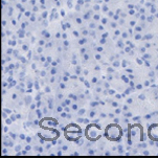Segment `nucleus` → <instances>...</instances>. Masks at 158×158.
<instances>
[{"label": "nucleus", "mask_w": 158, "mask_h": 158, "mask_svg": "<svg viewBox=\"0 0 158 158\" xmlns=\"http://www.w3.org/2000/svg\"><path fill=\"white\" fill-rule=\"evenodd\" d=\"M135 38H136V39H139V38H140V35H137V36H136Z\"/></svg>", "instance_id": "obj_26"}, {"label": "nucleus", "mask_w": 158, "mask_h": 158, "mask_svg": "<svg viewBox=\"0 0 158 158\" xmlns=\"http://www.w3.org/2000/svg\"><path fill=\"white\" fill-rule=\"evenodd\" d=\"M107 10H108V7H107V6H104V12H107Z\"/></svg>", "instance_id": "obj_13"}, {"label": "nucleus", "mask_w": 158, "mask_h": 158, "mask_svg": "<svg viewBox=\"0 0 158 158\" xmlns=\"http://www.w3.org/2000/svg\"><path fill=\"white\" fill-rule=\"evenodd\" d=\"M111 26H112V27H113V28H115V27H116V24L112 23V24H111Z\"/></svg>", "instance_id": "obj_10"}, {"label": "nucleus", "mask_w": 158, "mask_h": 158, "mask_svg": "<svg viewBox=\"0 0 158 158\" xmlns=\"http://www.w3.org/2000/svg\"><path fill=\"white\" fill-rule=\"evenodd\" d=\"M84 3V1H83V0H79V4H83Z\"/></svg>", "instance_id": "obj_12"}, {"label": "nucleus", "mask_w": 158, "mask_h": 158, "mask_svg": "<svg viewBox=\"0 0 158 158\" xmlns=\"http://www.w3.org/2000/svg\"><path fill=\"white\" fill-rule=\"evenodd\" d=\"M144 85H146V86H149L150 83H149V82H146V83H144Z\"/></svg>", "instance_id": "obj_20"}, {"label": "nucleus", "mask_w": 158, "mask_h": 158, "mask_svg": "<svg viewBox=\"0 0 158 158\" xmlns=\"http://www.w3.org/2000/svg\"><path fill=\"white\" fill-rule=\"evenodd\" d=\"M85 113V110H84V109H82V110H80L79 111V114L80 115H82V114H84Z\"/></svg>", "instance_id": "obj_1"}, {"label": "nucleus", "mask_w": 158, "mask_h": 158, "mask_svg": "<svg viewBox=\"0 0 158 158\" xmlns=\"http://www.w3.org/2000/svg\"><path fill=\"white\" fill-rule=\"evenodd\" d=\"M20 138H21V139H25V135L21 134V135H20Z\"/></svg>", "instance_id": "obj_6"}, {"label": "nucleus", "mask_w": 158, "mask_h": 158, "mask_svg": "<svg viewBox=\"0 0 158 158\" xmlns=\"http://www.w3.org/2000/svg\"><path fill=\"white\" fill-rule=\"evenodd\" d=\"M98 19H100V16L95 15V16H94V20H98Z\"/></svg>", "instance_id": "obj_3"}, {"label": "nucleus", "mask_w": 158, "mask_h": 158, "mask_svg": "<svg viewBox=\"0 0 158 158\" xmlns=\"http://www.w3.org/2000/svg\"><path fill=\"white\" fill-rule=\"evenodd\" d=\"M132 102H133L132 100H128V104H131V103H132Z\"/></svg>", "instance_id": "obj_27"}, {"label": "nucleus", "mask_w": 158, "mask_h": 158, "mask_svg": "<svg viewBox=\"0 0 158 158\" xmlns=\"http://www.w3.org/2000/svg\"><path fill=\"white\" fill-rule=\"evenodd\" d=\"M31 21H35V17H34V16H33V17H31Z\"/></svg>", "instance_id": "obj_30"}, {"label": "nucleus", "mask_w": 158, "mask_h": 158, "mask_svg": "<svg viewBox=\"0 0 158 158\" xmlns=\"http://www.w3.org/2000/svg\"><path fill=\"white\" fill-rule=\"evenodd\" d=\"M123 37H124V38H127V37H128V35L126 34V33H124V34H123Z\"/></svg>", "instance_id": "obj_8"}, {"label": "nucleus", "mask_w": 158, "mask_h": 158, "mask_svg": "<svg viewBox=\"0 0 158 158\" xmlns=\"http://www.w3.org/2000/svg\"><path fill=\"white\" fill-rule=\"evenodd\" d=\"M148 21H150V22H152V21H153V17H149V18H148Z\"/></svg>", "instance_id": "obj_4"}, {"label": "nucleus", "mask_w": 158, "mask_h": 158, "mask_svg": "<svg viewBox=\"0 0 158 158\" xmlns=\"http://www.w3.org/2000/svg\"><path fill=\"white\" fill-rule=\"evenodd\" d=\"M79 43H80V44H81V45H82L83 43H84V40H81V41H80V42H79Z\"/></svg>", "instance_id": "obj_19"}, {"label": "nucleus", "mask_w": 158, "mask_h": 158, "mask_svg": "<svg viewBox=\"0 0 158 158\" xmlns=\"http://www.w3.org/2000/svg\"><path fill=\"white\" fill-rule=\"evenodd\" d=\"M156 69H157V70H158V65L156 66Z\"/></svg>", "instance_id": "obj_31"}, {"label": "nucleus", "mask_w": 158, "mask_h": 158, "mask_svg": "<svg viewBox=\"0 0 158 158\" xmlns=\"http://www.w3.org/2000/svg\"><path fill=\"white\" fill-rule=\"evenodd\" d=\"M60 86H61V88H65V85H64V84H61Z\"/></svg>", "instance_id": "obj_24"}, {"label": "nucleus", "mask_w": 158, "mask_h": 158, "mask_svg": "<svg viewBox=\"0 0 158 158\" xmlns=\"http://www.w3.org/2000/svg\"><path fill=\"white\" fill-rule=\"evenodd\" d=\"M43 43H44V41H43V40H42V41H40V42H39V44H40V45H43Z\"/></svg>", "instance_id": "obj_15"}, {"label": "nucleus", "mask_w": 158, "mask_h": 158, "mask_svg": "<svg viewBox=\"0 0 158 158\" xmlns=\"http://www.w3.org/2000/svg\"><path fill=\"white\" fill-rule=\"evenodd\" d=\"M90 26H91V28H94V24H93V23H91Z\"/></svg>", "instance_id": "obj_17"}, {"label": "nucleus", "mask_w": 158, "mask_h": 158, "mask_svg": "<svg viewBox=\"0 0 158 158\" xmlns=\"http://www.w3.org/2000/svg\"><path fill=\"white\" fill-rule=\"evenodd\" d=\"M66 37H67V35H66V34H63V38H64V39H66Z\"/></svg>", "instance_id": "obj_18"}, {"label": "nucleus", "mask_w": 158, "mask_h": 158, "mask_svg": "<svg viewBox=\"0 0 158 158\" xmlns=\"http://www.w3.org/2000/svg\"><path fill=\"white\" fill-rule=\"evenodd\" d=\"M65 104H66V105H68V104H70V101H69V100H66V101H65Z\"/></svg>", "instance_id": "obj_7"}, {"label": "nucleus", "mask_w": 158, "mask_h": 158, "mask_svg": "<svg viewBox=\"0 0 158 158\" xmlns=\"http://www.w3.org/2000/svg\"><path fill=\"white\" fill-rule=\"evenodd\" d=\"M52 43H48V44L46 45V46H47V47H50V46H52Z\"/></svg>", "instance_id": "obj_23"}, {"label": "nucleus", "mask_w": 158, "mask_h": 158, "mask_svg": "<svg viewBox=\"0 0 158 158\" xmlns=\"http://www.w3.org/2000/svg\"><path fill=\"white\" fill-rule=\"evenodd\" d=\"M56 72V68H52V73H55Z\"/></svg>", "instance_id": "obj_21"}, {"label": "nucleus", "mask_w": 158, "mask_h": 158, "mask_svg": "<svg viewBox=\"0 0 158 158\" xmlns=\"http://www.w3.org/2000/svg\"><path fill=\"white\" fill-rule=\"evenodd\" d=\"M136 88H137V89H141L143 86H141V85H137V87H136Z\"/></svg>", "instance_id": "obj_9"}, {"label": "nucleus", "mask_w": 158, "mask_h": 158, "mask_svg": "<svg viewBox=\"0 0 158 158\" xmlns=\"http://www.w3.org/2000/svg\"><path fill=\"white\" fill-rule=\"evenodd\" d=\"M113 19H114V20H117V19H118V16H114Z\"/></svg>", "instance_id": "obj_14"}, {"label": "nucleus", "mask_w": 158, "mask_h": 158, "mask_svg": "<svg viewBox=\"0 0 158 158\" xmlns=\"http://www.w3.org/2000/svg\"><path fill=\"white\" fill-rule=\"evenodd\" d=\"M77 122H79V123H83L84 120H83V118H79V119H77Z\"/></svg>", "instance_id": "obj_11"}, {"label": "nucleus", "mask_w": 158, "mask_h": 158, "mask_svg": "<svg viewBox=\"0 0 158 158\" xmlns=\"http://www.w3.org/2000/svg\"><path fill=\"white\" fill-rule=\"evenodd\" d=\"M114 122H115V123H118L119 120H118V118H115V119H114Z\"/></svg>", "instance_id": "obj_29"}, {"label": "nucleus", "mask_w": 158, "mask_h": 158, "mask_svg": "<svg viewBox=\"0 0 158 158\" xmlns=\"http://www.w3.org/2000/svg\"><path fill=\"white\" fill-rule=\"evenodd\" d=\"M64 45H65V46H68V42L65 41V42H64Z\"/></svg>", "instance_id": "obj_16"}, {"label": "nucleus", "mask_w": 158, "mask_h": 158, "mask_svg": "<svg viewBox=\"0 0 158 158\" xmlns=\"http://www.w3.org/2000/svg\"><path fill=\"white\" fill-rule=\"evenodd\" d=\"M49 37H50V34L49 33H47L46 35H45V38H49Z\"/></svg>", "instance_id": "obj_5"}, {"label": "nucleus", "mask_w": 158, "mask_h": 158, "mask_svg": "<svg viewBox=\"0 0 158 158\" xmlns=\"http://www.w3.org/2000/svg\"><path fill=\"white\" fill-rule=\"evenodd\" d=\"M107 36H108V33H107V34H104V36H103V37H104V38H106Z\"/></svg>", "instance_id": "obj_28"}, {"label": "nucleus", "mask_w": 158, "mask_h": 158, "mask_svg": "<svg viewBox=\"0 0 158 158\" xmlns=\"http://www.w3.org/2000/svg\"><path fill=\"white\" fill-rule=\"evenodd\" d=\"M115 112H116V113H120V110H119V109H116V111H115Z\"/></svg>", "instance_id": "obj_25"}, {"label": "nucleus", "mask_w": 158, "mask_h": 158, "mask_svg": "<svg viewBox=\"0 0 158 158\" xmlns=\"http://www.w3.org/2000/svg\"><path fill=\"white\" fill-rule=\"evenodd\" d=\"M156 146H157V147H158V143H156Z\"/></svg>", "instance_id": "obj_32"}, {"label": "nucleus", "mask_w": 158, "mask_h": 158, "mask_svg": "<svg viewBox=\"0 0 158 158\" xmlns=\"http://www.w3.org/2000/svg\"><path fill=\"white\" fill-rule=\"evenodd\" d=\"M143 154H144V155H148V154H149V152H148V151H144V152H143Z\"/></svg>", "instance_id": "obj_22"}, {"label": "nucleus", "mask_w": 158, "mask_h": 158, "mask_svg": "<svg viewBox=\"0 0 158 158\" xmlns=\"http://www.w3.org/2000/svg\"><path fill=\"white\" fill-rule=\"evenodd\" d=\"M151 38H152V35H147L146 39H151Z\"/></svg>", "instance_id": "obj_2"}]
</instances>
